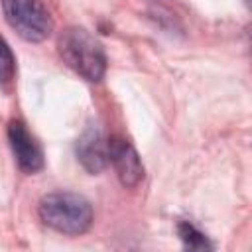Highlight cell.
Returning a JSON list of instances; mask_svg holds the SVG:
<instances>
[{
    "instance_id": "cell-1",
    "label": "cell",
    "mask_w": 252,
    "mask_h": 252,
    "mask_svg": "<svg viewBox=\"0 0 252 252\" xmlns=\"http://www.w3.org/2000/svg\"><path fill=\"white\" fill-rule=\"evenodd\" d=\"M57 49L63 63L85 81L96 83L106 73V53L100 41L85 28H67L57 39Z\"/></svg>"
},
{
    "instance_id": "cell-2",
    "label": "cell",
    "mask_w": 252,
    "mask_h": 252,
    "mask_svg": "<svg viewBox=\"0 0 252 252\" xmlns=\"http://www.w3.org/2000/svg\"><path fill=\"white\" fill-rule=\"evenodd\" d=\"M37 215L41 222L61 234H83L93 224V207L91 203L69 191H55L45 195L39 201Z\"/></svg>"
},
{
    "instance_id": "cell-3",
    "label": "cell",
    "mask_w": 252,
    "mask_h": 252,
    "mask_svg": "<svg viewBox=\"0 0 252 252\" xmlns=\"http://www.w3.org/2000/svg\"><path fill=\"white\" fill-rule=\"evenodd\" d=\"M8 26L26 41H43L53 32V18L43 0H2Z\"/></svg>"
},
{
    "instance_id": "cell-4",
    "label": "cell",
    "mask_w": 252,
    "mask_h": 252,
    "mask_svg": "<svg viewBox=\"0 0 252 252\" xmlns=\"http://www.w3.org/2000/svg\"><path fill=\"white\" fill-rule=\"evenodd\" d=\"M8 142L18 167L26 173H37L43 167V152L37 140L32 136L22 120H12L8 124Z\"/></svg>"
},
{
    "instance_id": "cell-5",
    "label": "cell",
    "mask_w": 252,
    "mask_h": 252,
    "mask_svg": "<svg viewBox=\"0 0 252 252\" xmlns=\"http://www.w3.org/2000/svg\"><path fill=\"white\" fill-rule=\"evenodd\" d=\"M108 163H112L124 187H136L144 179V165L136 148L120 136L108 138Z\"/></svg>"
},
{
    "instance_id": "cell-6",
    "label": "cell",
    "mask_w": 252,
    "mask_h": 252,
    "mask_svg": "<svg viewBox=\"0 0 252 252\" xmlns=\"http://www.w3.org/2000/svg\"><path fill=\"white\" fill-rule=\"evenodd\" d=\"M77 159L89 173H100L108 165V140L96 126H89L77 140Z\"/></svg>"
},
{
    "instance_id": "cell-7",
    "label": "cell",
    "mask_w": 252,
    "mask_h": 252,
    "mask_svg": "<svg viewBox=\"0 0 252 252\" xmlns=\"http://www.w3.org/2000/svg\"><path fill=\"white\" fill-rule=\"evenodd\" d=\"M177 232H179V238L183 240V244L187 248H193V250H211L213 248L209 238L189 220H181L177 224Z\"/></svg>"
},
{
    "instance_id": "cell-8",
    "label": "cell",
    "mask_w": 252,
    "mask_h": 252,
    "mask_svg": "<svg viewBox=\"0 0 252 252\" xmlns=\"http://www.w3.org/2000/svg\"><path fill=\"white\" fill-rule=\"evenodd\" d=\"M16 75V59L14 53L10 49V45L6 43V39L0 35V87L12 83Z\"/></svg>"
}]
</instances>
